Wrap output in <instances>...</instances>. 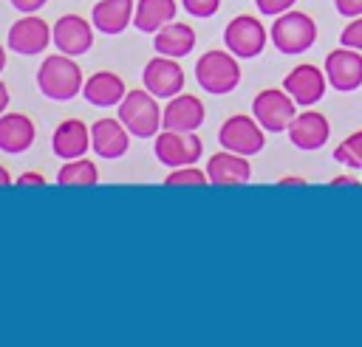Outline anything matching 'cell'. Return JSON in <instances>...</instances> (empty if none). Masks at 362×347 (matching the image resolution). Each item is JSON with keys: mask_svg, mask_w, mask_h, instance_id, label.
<instances>
[{"mask_svg": "<svg viewBox=\"0 0 362 347\" xmlns=\"http://www.w3.org/2000/svg\"><path fill=\"white\" fill-rule=\"evenodd\" d=\"M325 85H328L325 71H320V68H314V65H308V62L291 68V71L286 73V79H283V90L297 102V107H311V104H317V102L322 99V93H325Z\"/></svg>", "mask_w": 362, "mask_h": 347, "instance_id": "cell-13", "label": "cell"}, {"mask_svg": "<svg viewBox=\"0 0 362 347\" xmlns=\"http://www.w3.org/2000/svg\"><path fill=\"white\" fill-rule=\"evenodd\" d=\"M184 68L178 65V59L173 56H153L144 71H141V82L144 87L156 96V99H173L175 93L184 90Z\"/></svg>", "mask_w": 362, "mask_h": 347, "instance_id": "cell-9", "label": "cell"}, {"mask_svg": "<svg viewBox=\"0 0 362 347\" xmlns=\"http://www.w3.org/2000/svg\"><path fill=\"white\" fill-rule=\"evenodd\" d=\"M133 11H136L133 0H99L93 3L90 23L96 31L113 37V34H122L133 23Z\"/></svg>", "mask_w": 362, "mask_h": 347, "instance_id": "cell-20", "label": "cell"}, {"mask_svg": "<svg viewBox=\"0 0 362 347\" xmlns=\"http://www.w3.org/2000/svg\"><path fill=\"white\" fill-rule=\"evenodd\" d=\"M266 39H269L266 25L252 14H238L223 28V45L238 59H255L266 48Z\"/></svg>", "mask_w": 362, "mask_h": 347, "instance_id": "cell-7", "label": "cell"}, {"mask_svg": "<svg viewBox=\"0 0 362 347\" xmlns=\"http://www.w3.org/2000/svg\"><path fill=\"white\" fill-rule=\"evenodd\" d=\"M164 183H167V186H206L209 178H206V172L195 169V164H189V166H175V169H170L167 178H164Z\"/></svg>", "mask_w": 362, "mask_h": 347, "instance_id": "cell-26", "label": "cell"}, {"mask_svg": "<svg viewBox=\"0 0 362 347\" xmlns=\"http://www.w3.org/2000/svg\"><path fill=\"white\" fill-rule=\"evenodd\" d=\"M252 116L266 133H283L297 116V102L283 87H266L252 99Z\"/></svg>", "mask_w": 362, "mask_h": 347, "instance_id": "cell-5", "label": "cell"}, {"mask_svg": "<svg viewBox=\"0 0 362 347\" xmlns=\"http://www.w3.org/2000/svg\"><path fill=\"white\" fill-rule=\"evenodd\" d=\"M153 48H156V54H161V56L181 59V56H187V54L195 48V31H192V25H187V23H167L164 28L156 31Z\"/></svg>", "mask_w": 362, "mask_h": 347, "instance_id": "cell-22", "label": "cell"}, {"mask_svg": "<svg viewBox=\"0 0 362 347\" xmlns=\"http://www.w3.org/2000/svg\"><path fill=\"white\" fill-rule=\"evenodd\" d=\"M334 6L342 17H359L362 14V0H334Z\"/></svg>", "mask_w": 362, "mask_h": 347, "instance_id": "cell-30", "label": "cell"}, {"mask_svg": "<svg viewBox=\"0 0 362 347\" xmlns=\"http://www.w3.org/2000/svg\"><path fill=\"white\" fill-rule=\"evenodd\" d=\"M325 79L334 90L351 93L362 85V51L356 48H334L325 56Z\"/></svg>", "mask_w": 362, "mask_h": 347, "instance_id": "cell-10", "label": "cell"}, {"mask_svg": "<svg viewBox=\"0 0 362 347\" xmlns=\"http://www.w3.org/2000/svg\"><path fill=\"white\" fill-rule=\"evenodd\" d=\"M51 42L59 54L82 56L93 45V23H88L79 14H62L51 28Z\"/></svg>", "mask_w": 362, "mask_h": 347, "instance_id": "cell-11", "label": "cell"}, {"mask_svg": "<svg viewBox=\"0 0 362 347\" xmlns=\"http://www.w3.org/2000/svg\"><path fill=\"white\" fill-rule=\"evenodd\" d=\"M339 45L362 51V14H359V17H351V23L342 28V34H339Z\"/></svg>", "mask_w": 362, "mask_h": 347, "instance_id": "cell-27", "label": "cell"}, {"mask_svg": "<svg viewBox=\"0 0 362 347\" xmlns=\"http://www.w3.org/2000/svg\"><path fill=\"white\" fill-rule=\"evenodd\" d=\"M288 141L297 147V150H305V152H314L320 147H325L328 135H331V124H328V116L325 113H317V110H305V113H297L294 121L288 124Z\"/></svg>", "mask_w": 362, "mask_h": 347, "instance_id": "cell-15", "label": "cell"}, {"mask_svg": "<svg viewBox=\"0 0 362 347\" xmlns=\"http://www.w3.org/2000/svg\"><path fill=\"white\" fill-rule=\"evenodd\" d=\"M331 186H359L351 175H337V178H331Z\"/></svg>", "mask_w": 362, "mask_h": 347, "instance_id": "cell-33", "label": "cell"}, {"mask_svg": "<svg viewBox=\"0 0 362 347\" xmlns=\"http://www.w3.org/2000/svg\"><path fill=\"white\" fill-rule=\"evenodd\" d=\"M90 147V127L82 118H65L57 124L54 135H51V150L57 158L71 161V158H82Z\"/></svg>", "mask_w": 362, "mask_h": 347, "instance_id": "cell-17", "label": "cell"}, {"mask_svg": "<svg viewBox=\"0 0 362 347\" xmlns=\"http://www.w3.org/2000/svg\"><path fill=\"white\" fill-rule=\"evenodd\" d=\"M184 3V8L192 14V17H198V20H206V17H212L218 8H221V0H181Z\"/></svg>", "mask_w": 362, "mask_h": 347, "instance_id": "cell-28", "label": "cell"}, {"mask_svg": "<svg viewBox=\"0 0 362 347\" xmlns=\"http://www.w3.org/2000/svg\"><path fill=\"white\" fill-rule=\"evenodd\" d=\"M334 161H339L351 169H362V130L351 133L342 144L334 147Z\"/></svg>", "mask_w": 362, "mask_h": 347, "instance_id": "cell-25", "label": "cell"}, {"mask_svg": "<svg viewBox=\"0 0 362 347\" xmlns=\"http://www.w3.org/2000/svg\"><path fill=\"white\" fill-rule=\"evenodd\" d=\"M11 183V175H8V169L0 164V186H8Z\"/></svg>", "mask_w": 362, "mask_h": 347, "instance_id": "cell-36", "label": "cell"}, {"mask_svg": "<svg viewBox=\"0 0 362 347\" xmlns=\"http://www.w3.org/2000/svg\"><path fill=\"white\" fill-rule=\"evenodd\" d=\"M37 127L25 113H3L0 116V150L8 155H20L34 144Z\"/></svg>", "mask_w": 362, "mask_h": 347, "instance_id": "cell-19", "label": "cell"}, {"mask_svg": "<svg viewBox=\"0 0 362 347\" xmlns=\"http://www.w3.org/2000/svg\"><path fill=\"white\" fill-rule=\"evenodd\" d=\"M82 85H85V76L79 71V65L74 62V56L68 54H54V56H45L40 71H37V87L45 99H54V102H68L74 99L76 93H82Z\"/></svg>", "mask_w": 362, "mask_h": 347, "instance_id": "cell-1", "label": "cell"}, {"mask_svg": "<svg viewBox=\"0 0 362 347\" xmlns=\"http://www.w3.org/2000/svg\"><path fill=\"white\" fill-rule=\"evenodd\" d=\"M48 42H51V25L37 14H23L8 28V48L20 56L42 54L48 48Z\"/></svg>", "mask_w": 362, "mask_h": 347, "instance_id": "cell-12", "label": "cell"}, {"mask_svg": "<svg viewBox=\"0 0 362 347\" xmlns=\"http://www.w3.org/2000/svg\"><path fill=\"white\" fill-rule=\"evenodd\" d=\"M156 158L167 166H189L204 155V144L195 133H178V130H161L156 133V144H153Z\"/></svg>", "mask_w": 362, "mask_h": 347, "instance_id": "cell-8", "label": "cell"}, {"mask_svg": "<svg viewBox=\"0 0 362 347\" xmlns=\"http://www.w3.org/2000/svg\"><path fill=\"white\" fill-rule=\"evenodd\" d=\"M269 37L280 54H303L317 42V25L305 11H283L274 17Z\"/></svg>", "mask_w": 362, "mask_h": 347, "instance_id": "cell-4", "label": "cell"}, {"mask_svg": "<svg viewBox=\"0 0 362 347\" xmlns=\"http://www.w3.org/2000/svg\"><path fill=\"white\" fill-rule=\"evenodd\" d=\"M3 68H6V48L0 45V73H3Z\"/></svg>", "mask_w": 362, "mask_h": 347, "instance_id": "cell-37", "label": "cell"}, {"mask_svg": "<svg viewBox=\"0 0 362 347\" xmlns=\"http://www.w3.org/2000/svg\"><path fill=\"white\" fill-rule=\"evenodd\" d=\"M204 102L192 93H175L167 99L161 107V127L164 130H178V133H195L204 124Z\"/></svg>", "mask_w": 362, "mask_h": 347, "instance_id": "cell-14", "label": "cell"}, {"mask_svg": "<svg viewBox=\"0 0 362 347\" xmlns=\"http://www.w3.org/2000/svg\"><path fill=\"white\" fill-rule=\"evenodd\" d=\"M6 107H8V87L6 82H0V116L6 113Z\"/></svg>", "mask_w": 362, "mask_h": 347, "instance_id": "cell-34", "label": "cell"}, {"mask_svg": "<svg viewBox=\"0 0 362 347\" xmlns=\"http://www.w3.org/2000/svg\"><path fill=\"white\" fill-rule=\"evenodd\" d=\"M195 82L212 96H226L240 82V65L232 51H206L195 62Z\"/></svg>", "mask_w": 362, "mask_h": 347, "instance_id": "cell-2", "label": "cell"}, {"mask_svg": "<svg viewBox=\"0 0 362 347\" xmlns=\"http://www.w3.org/2000/svg\"><path fill=\"white\" fill-rule=\"evenodd\" d=\"M218 144L238 155H257L266 147V130L257 124L255 116H229L218 130Z\"/></svg>", "mask_w": 362, "mask_h": 347, "instance_id": "cell-6", "label": "cell"}, {"mask_svg": "<svg viewBox=\"0 0 362 347\" xmlns=\"http://www.w3.org/2000/svg\"><path fill=\"white\" fill-rule=\"evenodd\" d=\"M8 3H11L17 11H23V14H34V11L42 8L48 0H8Z\"/></svg>", "mask_w": 362, "mask_h": 347, "instance_id": "cell-32", "label": "cell"}, {"mask_svg": "<svg viewBox=\"0 0 362 347\" xmlns=\"http://www.w3.org/2000/svg\"><path fill=\"white\" fill-rule=\"evenodd\" d=\"M90 147H93V152H96L99 158L116 161V158H122V155L127 152V147H130V133H127V127L119 121V116H116V118L105 116V118H99V121L90 124Z\"/></svg>", "mask_w": 362, "mask_h": 347, "instance_id": "cell-16", "label": "cell"}, {"mask_svg": "<svg viewBox=\"0 0 362 347\" xmlns=\"http://www.w3.org/2000/svg\"><path fill=\"white\" fill-rule=\"evenodd\" d=\"M294 3H297V0H255L257 11L266 14V17H277V14H283V11H288Z\"/></svg>", "mask_w": 362, "mask_h": 347, "instance_id": "cell-29", "label": "cell"}, {"mask_svg": "<svg viewBox=\"0 0 362 347\" xmlns=\"http://www.w3.org/2000/svg\"><path fill=\"white\" fill-rule=\"evenodd\" d=\"M277 183L280 186H300V183H305V178H280Z\"/></svg>", "mask_w": 362, "mask_h": 347, "instance_id": "cell-35", "label": "cell"}, {"mask_svg": "<svg viewBox=\"0 0 362 347\" xmlns=\"http://www.w3.org/2000/svg\"><path fill=\"white\" fill-rule=\"evenodd\" d=\"M206 178L215 186H243L252 178V166H249L246 155L223 150L206 161Z\"/></svg>", "mask_w": 362, "mask_h": 347, "instance_id": "cell-18", "label": "cell"}, {"mask_svg": "<svg viewBox=\"0 0 362 347\" xmlns=\"http://www.w3.org/2000/svg\"><path fill=\"white\" fill-rule=\"evenodd\" d=\"M178 6L175 0H139L133 11V25L144 34H156L167 23H173Z\"/></svg>", "mask_w": 362, "mask_h": 347, "instance_id": "cell-23", "label": "cell"}, {"mask_svg": "<svg viewBox=\"0 0 362 347\" xmlns=\"http://www.w3.org/2000/svg\"><path fill=\"white\" fill-rule=\"evenodd\" d=\"M124 93H127L124 90V79L119 73H113V71H96L82 85V96L96 107H113V104L119 107Z\"/></svg>", "mask_w": 362, "mask_h": 347, "instance_id": "cell-21", "label": "cell"}, {"mask_svg": "<svg viewBox=\"0 0 362 347\" xmlns=\"http://www.w3.org/2000/svg\"><path fill=\"white\" fill-rule=\"evenodd\" d=\"M99 181V166L93 161L82 158H71L62 164V169L57 172V183L59 186H93Z\"/></svg>", "mask_w": 362, "mask_h": 347, "instance_id": "cell-24", "label": "cell"}, {"mask_svg": "<svg viewBox=\"0 0 362 347\" xmlns=\"http://www.w3.org/2000/svg\"><path fill=\"white\" fill-rule=\"evenodd\" d=\"M14 186H45V175L42 172H23V175H17Z\"/></svg>", "mask_w": 362, "mask_h": 347, "instance_id": "cell-31", "label": "cell"}, {"mask_svg": "<svg viewBox=\"0 0 362 347\" xmlns=\"http://www.w3.org/2000/svg\"><path fill=\"white\" fill-rule=\"evenodd\" d=\"M116 116L133 138H156V133L161 130V107L147 87L144 90H127L124 99L119 102Z\"/></svg>", "mask_w": 362, "mask_h": 347, "instance_id": "cell-3", "label": "cell"}]
</instances>
